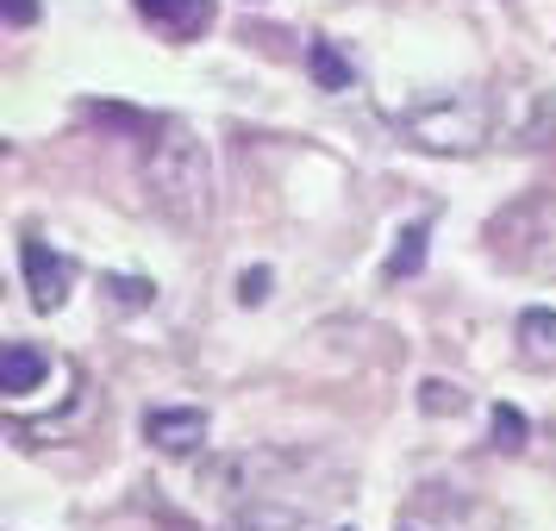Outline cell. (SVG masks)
Instances as JSON below:
<instances>
[{
    "mask_svg": "<svg viewBox=\"0 0 556 531\" xmlns=\"http://www.w3.org/2000/svg\"><path fill=\"white\" fill-rule=\"evenodd\" d=\"M45 376H51V356L38 344H7L0 351V394H31Z\"/></svg>",
    "mask_w": 556,
    "mask_h": 531,
    "instance_id": "cell-7",
    "label": "cell"
},
{
    "mask_svg": "<svg viewBox=\"0 0 556 531\" xmlns=\"http://www.w3.org/2000/svg\"><path fill=\"white\" fill-rule=\"evenodd\" d=\"M101 288L126 306V313H138V306L156 301V281H144V276H101Z\"/></svg>",
    "mask_w": 556,
    "mask_h": 531,
    "instance_id": "cell-11",
    "label": "cell"
},
{
    "mask_svg": "<svg viewBox=\"0 0 556 531\" xmlns=\"http://www.w3.org/2000/svg\"><path fill=\"white\" fill-rule=\"evenodd\" d=\"M131 7H138V20L151 31H163L169 45H194V38L213 31V20H219L213 0H131Z\"/></svg>",
    "mask_w": 556,
    "mask_h": 531,
    "instance_id": "cell-4",
    "label": "cell"
},
{
    "mask_svg": "<svg viewBox=\"0 0 556 531\" xmlns=\"http://www.w3.org/2000/svg\"><path fill=\"white\" fill-rule=\"evenodd\" d=\"M144 194L176 231H201L213 219V156L176 119H156L144 144Z\"/></svg>",
    "mask_w": 556,
    "mask_h": 531,
    "instance_id": "cell-1",
    "label": "cell"
},
{
    "mask_svg": "<svg viewBox=\"0 0 556 531\" xmlns=\"http://www.w3.org/2000/svg\"><path fill=\"white\" fill-rule=\"evenodd\" d=\"M426 238H431V219L401 226L394 251H388V281H406V276H419V269H426Z\"/></svg>",
    "mask_w": 556,
    "mask_h": 531,
    "instance_id": "cell-8",
    "label": "cell"
},
{
    "mask_svg": "<svg viewBox=\"0 0 556 531\" xmlns=\"http://www.w3.org/2000/svg\"><path fill=\"white\" fill-rule=\"evenodd\" d=\"M238 301H244V306L269 301V269H244V276H238Z\"/></svg>",
    "mask_w": 556,
    "mask_h": 531,
    "instance_id": "cell-13",
    "label": "cell"
},
{
    "mask_svg": "<svg viewBox=\"0 0 556 531\" xmlns=\"http://www.w3.org/2000/svg\"><path fill=\"white\" fill-rule=\"evenodd\" d=\"M20 269H26V288H31L38 313H56V306L70 301V288H76V263L63 251H51V244H38V238L20 244Z\"/></svg>",
    "mask_w": 556,
    "mask_h": 531,
    "instance_id": "cell-3",
    "label": "cell"
},
{
    "mask_svg": "<svg viewBox=\"0 0 556 531\" xmlns=\"http://www.w3.org/2000/svg\"><path fill=\"white\" fill-rule=\"evenodd\" d=\"M513 338H519V363L526 369H556V313L551 306H526Z\"/></svg>",
    "mask_w": 556,
    "mask_h": 531,
    "instance_id": "cell-6",
    "label": "cell"
},
{
    "mask_svg": "<svg viewBox=\"0 0 556 531\" xmlns=\"http://www.w3.org/2000/svg\"><path fill=\"white\" fill-rule=\"evenodd\" d=\"M401 131L419 151H456L469 156L494 138V101L488 94H438V101L413 106L401 119Z\"/></svg>",
    "mask_w": 556,
    "mask_h": 531,
    "instance_id": "cell-2",
    "label": "cell"
},
{
    "mask_svg": "<svg viewBox=\"0 0 556 531\" xmlns=\"http://www.w3.org/2000/svg\"><path fill=\"white\" fill-rule=\"evenodd\" d=\"M306 69H313V81L331 88V94H338V88H351V56L338 51L331 38H313V45H306Z\"/></svg>",
    "mask_w": 556,
    "mask_h": 531,
    "instance_id": "cell-9",
    "label": "cell"
},
{
    "mask_svg": "<svg viewBox=\"0 0 556 531\" xmlns=\"http://www.w3.org/2000/svg\"><path fill=\"white\" fill-rule=\"evenodd\" d=\"M0 13H7V26L20 31V26H31V20H38V0H0Z\"/></svg>",
    "mask_w": 556,
    "mask_h": 531,
    "instance_id": "cell-14",
    "label": "cell"
},
{
    "mask_svg": "<svg viewBox=\"0 0 556 531\" xmlns=\"http://www.w3.org/2000/svg\"><path fill=\"white\" fill-rule=\"evenodd\" d=\"M488 431H494L501 451H526V438H531V426H526L519 406H494V413H488Z\"/></svg>",
    "mask_w": 556,
    "mask_h": 531,
    "instance_id": "cell-10",
    "label": "cell"
},
{
    "mask_svg": "<svg viewBox=\"0 0 556 531\" xmlns=\"http://www.w3.org/2000/svg\"><path fill=\"white\" fill-rule=\"evenodd\" d=\"M419 406H426V413H463L469 394H463L456 381H426V388H419Z\"/></svg>",
    "mask_w": 556,
    "mask_h": 531,
    "instance_id": "cell-12",
    "label": "cell"
},
{
    "mask_svg": "<svg viewBox=\"0 0 556 531\" xmlns=\"http://www.w3.org/2000/svg\"><path fill=\"white\" fill-rule=\"evenodd\" d=\"M144 438H151L156 451L188 456V451L206 444V413L201 406H151V413H144Z\"/></svg>",
    "mask_w": 556,
    "mask_h": 531,
    "instance_id": "cell-5",
    "label": "cell"
}]
</instances>
